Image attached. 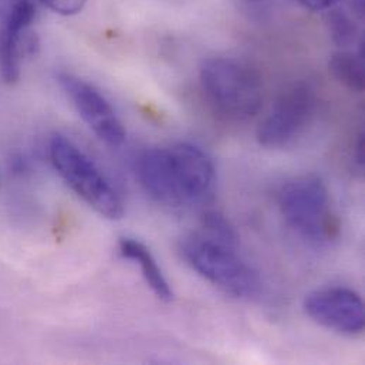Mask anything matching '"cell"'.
I'll use <instances>...</instances> for the list:
<instances>
[{"instance_id": "6", "label": "cell", "mask_w": 365, "mask_h": 365, "mask_svg": "<svg viewBox=\"0 0 365 365\" xmlns=\"http://www.w3.org/2000/svg\"><path fill=\"white\" fill-rule=\"evenodd\" d=\"M317 110L316 91L299 83L283 91L257 128V141L269 150H280L297 140L310 125Z\"/></svg>"}, {"instance_id": "13", "label": "cell", "mask_w": 365, "mask_h": 365, "mask_svg": "<svg viewBox=\"0 0 365 365\" xmlns=\"http://www.w3.org/2000/svg\"><path fill=\"white\" fill-rule=\"evenodd\" d=\"M202 225H203V232H202L203 235H206L217 242H222V243L236 247L237 235L223 215H220L217 212H207L203 215Z\"/></svg>"}, {"instance_id": "11", "label": "cell", "mask_w": 365, "mask_h": 365, "mask_svg": "<svg viewBox=\"0 0 365 365\" xmlns=\"http://www.w3.org/2000/svg\"><path fill=\"white\" fill-rule=\"evenodd\" d=\"M331 76L343 84L346 88L361 93L364 90V53L353 51H339L333 54L329 63Z\"/></svg>"}, {"instance_id": "5", "label": "cell", "mask_w": 365, "mask_h": 365, "mask_svg": "<svg viewBox=\"0 0 365 365\" xmlns=\"http://www.w3.org/2000/svg\"><path fill=\"white\" fill-rule=\"evenodd\" d=\"M279 207L286 222L304 239L327 243L339 233V220L331 209L329 189L319 177H299L283 185Z\"/></svg>"}, {"instance_id": "7", "label": "cell", "mask_w": 365, "mask_h": 365, "mask_svg": "<svg viewBox=\"0 0 365 365\" xmlns=\"http://www.w3.org/2000/svg\"><path fill=\"white\" fill-rule=\"evenodd\" d=\"M57 81L87 127L110 147H120L125 141V128L110 101L90 83L60 73Z\"/></svg>"}, {"instance_id": "2", "label": "cell", "mask_w": 365, "mask_h": 365, "mask_svg": "<svg viewBox=\"0 0 365 365\" xmlns=\"http://www.w3.org/2000/svg\"><path fill=\"white\" fill-rule=\"evenodd\" d=\"M200 87L210 108L225 120L247 121L263 103V83L247 63L230 57H212L202 63Z\"/></svg>"}, {"instance_id": "14", "label": "cell", "mask_w": 365, "mask_h": 365, "mask_svg": "<svg viewBox=\"0 0 365 365\" xmlns=\"http://www.w3.org/2000/svg\"><path fill=\"white\" fill-rule=\"evenodd\" d=\"M44 6L61 16H73L83 10L87 0H40Z\"/></svg>"}, {"instance_id": "9", "label": "cell", "mask_w": 365, "mask_h": 365, "mask_svg": "<svg viewBox=\"0 0 365 365\" xmlns=\"http://www.w3.org/2000/svg\"><path fill=\"white\" fill-rule=\"evenodd\" d=\"M36 19V7L31 0H16L3 21L0 30V77L11 86L20 77L21 58L31 44L24 43V33Z\"/></svg>"}, {"instance_id": "12", "label": "cell", "mask_w": 365, "mask_h": 365, "mask_svg": "<svg viewBox=\"0 0 365 365\" xmlns=\"http://www.w3.org/2000/svg\"><path fill=\"white\" fill-rule=\"evenodd\" d=\"M327 24L334 43L340 47H349L359 37V27L354 20L343 10L331 9L327 14Z\"/></svg>"}, {"instance_id": "4", "label": "cell", "mask_w": 365, "mask_h": 365, "mask_svg": "<svg viewBox=\"0 0 365 365\" xmlns=\"http://www.w3.org/2000/svg\"><path fill=\"white\" fill-rule=\"evenodd\" d=\"M48 153L57 174L88 206L107 219H121L124 203L96 163L64 135H53Z\"/></svg>"}, {"instance_id": "15", "label": "cell", "mask_w": 365, "mask_h": 365, "mask_svg": "<svg viewBox=\"0 0 365 365\" xmlns=\"http://www.w3.org/2000/svg\"><path fill=\"white\" fill-rule=\"evenodd\" d=\"M306 9L313 11H324L331 10L337 4H340L343 0H299Z\"/></svg>"}, {"instance_id": "10", "label": "cell", "mask_w": 365, "mask_h": 365, "mask_svg": "<svg viewBox=\"0 0 365 365\" xmlns=\"http://www.w3.org/2000/svg\"><path fill=\"white\" fill-rule=\"evenodd\" d=\"M118 249L123 257L130 259L140 266L147 284L160 300L171 302L174 299V292L167 277L164 276L154 255L144 243L131 237H123L118 243Z\"/></svg>"}, {"instance_id": "1", "label": "cell", "mask_w": 365, "mask_h": 365, "mask_svg": "<svg viewBox=\"0 0 365 365\" xmlns=\"http://www.w3.org/2000/svg\"><path fill=\"white\" fill-rule=\"evenodd\" d=\"M137 175L154 200L173 207L203 202L215 185L212 160L192 144L144 151L137 161Z\"/></svg>"}, {"instance_id": "3", "label": "cell", "mask_w": 365, "mask_h": 365, "mask_svg": "<svg viewBox=\"0 0 365 365\" xmlns=\"http://www.w3.org/2000/svg\"><path fill=\"white\" fill-rule=\"evenodd\" d=\"M235 249L202 232L185 236L180 245L185 262L213 286L235 297H256L262 289L259 274Z\"/></svg>"}, {"instance_id": "8", "label": "cell", "mask_w": 365, "mask_h": 365, "mask_svg": "<svg viewBox=\"0 0 365 365\" xmlns=\"http://www.w3.org/2000/svg\"><path fill=\"white\" fill-rule=\"evenodd\" d=\"M304 310L317 324L346 336L364 331V302L359 293L344 287H327L310 293Z\"/></svg>"}]
</instances>
